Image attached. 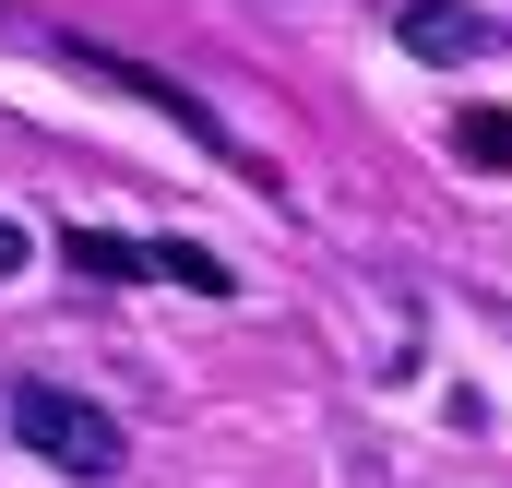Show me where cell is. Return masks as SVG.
I'll return each mask as SVG.
<instances>
[{"mask_svg":"<svg viewBox=\"0 0 512 488\" xmlns=\"http://www.w3.org/2000/svg\"><path fill=\"white\" fill-rule=\"evenodd\" d=\"M143 274H167V286H203V298H227V262L203 239H143Z\"/></svg>","mask_w":512,"mask_h":488,"instance_id":"5b68a950","label":"cell"},{"mask_svg":"<svg viewBox=\"0 0 512 488\" xmlns=\"http://www.w3.org/2000/svg\"><path fill=\"white\" fill-rule=\"evenodd\" d=\"M453 155H465L477 179H512V108H465V120H453Z\"/></svg>","mask_w":512,"mask_h":488,"instance_id":"277c9868","label":"cell"},{"mask_svg":"<svg viewBox=\"0 0 512 488\" xmlns=\"http://www.w3.org/2000/svg\"><path fill=\"white\" fill-rule=\"evenodd\" d=\"M0 417H12V441H24L36 465H60V477H120V417H108L96 393H72V381H12Z\"/></svg>","mask_w":512,"mask_h":488,"instance_id":"6da1fadb","label":"cell"},{"mask_svg":"<svg viewBox=\"0 0 512 488\" xmlns=\"http://www.w3.org/2000/svg\"><path fill=\"white\" fill-rule=\"evenodd\" d=\"M60 250H72V274H96V286H131V274H143V239H120V227H60Z\"/></svg>","mask_w":512,"mask_h":488,"instance_id":"3957f363","label":"cell"},{"mask_svg":"<svg viewBox=\"0 0 512 488\" xmlns=\"http://www.w3.org/2000/svg\"><path fill=\"white\" fill-rule=\"evenodd\" d=\"M393 48L429 60V72H453V60H477V48H501V36H489V12H465V0H405V12H393Z\"/></svg>","mask_w":512,"mask_h":488,"instance_id":"7a4b0ae2","label":"cell"}]
</instances>
